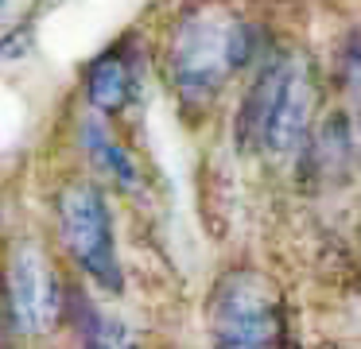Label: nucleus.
I'll list each match as a JSON object with an SVG mask.
<instances>
[{
  "instance_id": "1",
  "label": "nucleus",
  "mask_w": 361,
  "mask_h": 349,
  "mask_svg": "<svg viewBox=\"0 0 361 349\" xmlns=\"http://www.w3.org/2000/svg\"><path fill=\"white\" fill-rule=\"evenodd\" d=\"M264 54V27L245 8L233 0H190L167 27L164 74L187 109H206Z\"/></svg>"
},
{
  "instance_id": "2",
  "label": "nucleus",
  "mask_w": 361,
  "mask_h": 349,
  "mask_svg": "<svg viewBox=\"0 0 361 349\" xmlns=\"http://www.w3.org/2000/svg\"><path fill=\"white\" fill-rule=\"evenodd\" d=\"M311 109L314 85L307 59L295 51H268L237 105V147L268 159H288L311 136Z\"/></svg>"
},
{
  "instance_id": "3",
  "label": "nucleus",
  "mask_w": 361,
  "mask_h": 349,
  "mask_svg": "<svg viewBox=\"0 0 361 349\" xmlns=\"http://www.w3.org/2000/svg\"><path fill=\"white\" fill-rule=\"evenodd\" d=\"M214 349H288V307L268 271L252 264L226 268L206 299Z\"/></svg>"
},
{
  "instance_id": "4",
  "label": "nucleus",
  "mask_w": 361,
  "mask_h": 349,
  "mask_svg": "<svg viewBox=\"0 0 361 349\" xmlns=\"http://www.w3.org/2000/svg\"><path fill=\"white\" fill-rule=\"evenodd\" d=\"M55 229L59 245L66 248L78 271L94 279L102 291H121V256H117V233H113V214L102 186L90 178H71L55 194Z\"/></svg>"
},
{
  "instance_id": "5",
  "label": "nucleus",
  "mask_w": 361,
  "mask_h": 349,
  "mask_svg": "<svg viewBox=\"0 0 361 349\" xmlns=\"http://www.w3.org/2000/svg\"><path fill=\"white\" fill-rule=\"evenodd\" d=\"M66 287L39 240H16L4 268V314L20 338H43L63 322Z\"/></svg>"
},
{
  "instance_id": "6",
  "label": "nucleus",
  "mask_w": 361,
  "mask_h": 349,
  "mask_svg": "<svg viewBox=\"0 0 361 349\" xmlns=\"http://www.w3.org/2000/svg\"><path fill=\"white\" fill-rule=\"evenodd\" d=\"M82 90H86V101L97 116H117L136 93V62L128 47L113 43L102 54H94L86 74H82Z\"/></svg>"
},
{
  "instance_id": "7",
  "label": "nucleus",
  "mask_w": 361,
  "mask_h": 349,
  "mask_svg": "<svg viewBox=\"0 0 361 349\" xmlns=\"http://www.w3.org/2000/svg\"><path fill=\"white\" fill-rule=\"evenodd\" d=\"M78 136H82V152H86V159L94 171H102V175L109 178V183H117L121 190H136V186H140V167H136V159L128 155V147L105 128L102 116H86Z\"/></svg>"
},
{
  "instance_id": "8",
  "label": "nucleus",
  "mask_w": 361,
  "mask_h": 349,
  "mask_svg": "<svg viewBox=\"0 0 361 349\" xmlns=\"http://www.w3.org/2000/svg\"><path fill=\"white\" fill-rule=\"evenodd\" d=\"M299 155L307 159V171L314 178H330L334 171L350 167L353 159V132L345 116H326L319 124L314 136H307V144L299 147Z\"/></svg>"
},
{
  "instance_id": "9",
  "label": "nucleus",
  "mask_w": 361,
  "mask_h": 349,
  "mask_svg": "<svg viewBox=\"0 0 361 349\" xmlns=\"http://www.w3.org/2000/svg\"><path fill=\"white\" fill-rule=\"evenodd\" d=\"M66 302L74 307L82 349H136V333L128 330L121 318L105 314L102 307H94V302L82 299V295H74V299H66Z\"/></svg>"
},
{
  "instance_id": "10",
  "label": "nucleus",
  "mask_w": 361,
  "mask_h": 349,
  "mask_svg": "<svg viewBox=\"0 0 361 349\" xmlns=\"http://www.w3.org/2000/svg\"><path fill=\"white\" fill-rule=\"evenodd\" d=\"M32 43V27H12L8 35H0V62L4 59H20Z\"/></svg>"
},
{
  "instance_id": "11",
  "label": "nucleus",
  "mask_w": 361,
  "mask_h": 349,
  "mask_svg": "<svg viewBox=\"0 0 361 349\" xmlns=\"http://www.w3.org/2000/svg\"><path fill=\"white\" fill-rule=\"evenodd\" d=\"M0 8H4V0H0Z\"/></svg>"
}]
</instances>
